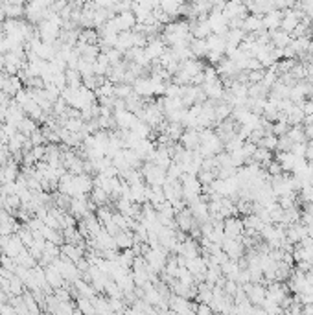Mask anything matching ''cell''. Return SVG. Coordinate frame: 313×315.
I'll use <instances>...</instances> for the list:
<instances>
[{"instance_id": "cell-1", "label": "cell", "mask_w": 313, "mask_h": 315, "mask_svg": "<svg viewBox=\"0 0 313 315\" xmlns=\"http://www.w3.org/2000/svg\"><path fill=\"white\" fill-rule=\"evenodd\" d=\"M162 39L168 46H175L181 43H190L192 41V31H190V24L186 20H173L169 24L164 26Z\"/></svg>"}, {"instance_id": "cell-2", "label": "cell", "mask_w": 313, "mask_h": 315, "mask_svg": "<svg viewBox=\"0 0 313 315\" xmlns=\"http://www.w3.org/2000/svg\"><path fill=\"white\" fill-rule=\"evenodd\" d=\"M142 256L146 258L148 262V266L153 269V273H160L164 271V266H166V262H168V251L160 245H153V247H148L142 253Z\"/></svg>"}, {"instance_id": "cell-3", "label": "cell", "mask_w": 313, "mask_h": 315, "mask_svg": "<svg viewBox=\"0 0 313 315\" xmlns=\"http://www.w3.org/2000/svg\"><path fill=\"white\" fill-rule=\"evenodd\" d=\"M140 171H142L144 181L148 182V184H160V186H162L164 181H166V177H168V173H166V168H162V166L155 164L153 160H148V162H146V166Z\"/></svg>"}, {"instance_id": "cell-4", "label": "cell", "mask_w": 313, "mask_h": 315, "mask_svg": "<svg viewBox=\"0 0 313 315\" xmlns=\"http://www.w3.org/2000/svg\"><path fill=\"white\" fill-rule=\"evenodd\" d=\"M221 249L227 253L229 258H232V260H238V258H241V256L245 255V245H243V242H241V238L225 236L221 242Z\"/></svg>"}, {"instance_id": "cell-5", "label": "cell", "mask_w": 313, "mask_h": 315, "mask_svg": "<svg viewBox=\"0 0 313 315\" xmlns=\"http://www.w3.org/2000/svg\"><path fill=\"white\" fill-rule=\"evenodd\" d=\"M166 48H168V46H166V43H164V39H156V37H150L144 46L146 55L150 57V61L158 59V57L166 52Z\"/></svg>"}, {"instance_id": "cell-6", "label": "cell", "mask_w": 313, "mask_h": 315, "mask_svg": "<svg viewBox=\"0 0 313 315\" xmlns=\"http://www.w3.org/2000/svg\"><path fill=\"white\" fill-rule=\"evenodd\" d=\"M203 91H205L206 98L212 102H221L223 94H225V85H223L221 79H214V81H205L203 83Z\"/></svg>"}, {"instance_id": "cell-7", "label": "cell", "mask_w": 313, "mask_h": 315, "mask_svg": "<svg viewBox=\"0 0 313 315\" xmlns=\"http://www.w3.org/2000/svg\"><path fill=\"white\" fill-rule=\"evenodd\" d=\"M223 230H225V236L229 238H241L243 236V219L236 218V216H230V218L225 219V223H223Z\"/></svg>"}, {"instance_id": "cell-8", "label": "cell", "mask_w": 313, "mask_h": 315, "mask_svg": "<svg viewBox=\"0 0 313 315\" xmlns=\"http://www.w3.org/2000/svg\"><path fill=\"white\" fill-rule=\"evenodd\" d=\"M175 225L181 230H184V232H190L193 225H197V221L192 216L190 208H181V210H177V214H175Z\"/></svg>"}, {"instance_id": "cell-9", "label": "cell", "mask_w": 313, "mask_h": 315, "mask_svg": "<svg viewBox=\"0 0 313 315\" xmlns=\"http://www.w3.org/2000/svg\"><path fill=\"white\" fill-rule=\"evenodd\" d=\"M113 18H115V22H116V26H118V30L120 31H129L137 26V17H135V13H133L131 9L116 13Z\"/></svg>"}, {"instance_id": "cell-10", "label": "cell", "mask_w": 313, "mask_h": 315, "mask_svg": "<svg viewBox=\"0 0 313 315\" xmlns=\"http://www.w3.org/2000/svg\"><path fill=\"white\" fill-rule=\"evenodd\" d=\"M115 120H116V126L120 129H131L137 120H139V116L131 113V111L127 109H116L115 111Z\"/></svg>"}, {"instance_id": "cell-11", "label": "cell", "mask_w": 313, "mask_h": 315, "mask_svg": "<svg viewBox=\"0 0 313 315\" xmlns=\"http://www.w3.org/2000/svg\"><path fill=\"white\" fill-rule=\"evenodd\" d=\"M282 15L284 11L282 9H278V7H275V9H271V11H267L262 15V20H264V28L267 31H273V30H278L280 28V22H282Z\"/></svg>"}, {"instance_id": "cell-12", "label": "cell", "mask_w": 313, "mask_h": 315, "mask_svg": "<svg viewBox=\"0 0 313 315\" xmlns=\"http://www.w3.org/2000/svg\"><path fill=\"white\" fill-rule=\"evenodd\" d=\"M241 30L245 31V33H256V31L264 30V20H262V15H256V13H247V15H245V18H243Z\"/></svg>"}, {"instance_id": "cell-13", "label": "cell", "mask_w": 313, "mask_h": 315, "mask_svg": "<svg viewBox=\"0 0 313 315\" xmlns=\"http://www.w3.org/2000/svg\"><path fill=\"white\" fill-rule=\"evenodd\" d=\"M177 253L181 256H184V258H195V256L201 255V245L197 242H193L192 238H186V240H182L179 243Z\"/></svg>"}, {"instance_id": "cell-14", "label": "cell", "mask_w": 313, "mask_h": 315, "mask_svg": "<svg viewBox=\"0 0 313 315\" xmlns=\"http://www.w3.org/2000/svg\"><path fill=\"white\" fill-rule=\"evenodd\" d=\"M181 144L182 148H186V150H192L195 152L201 144V135H199V129H193V128H188V131L181 135Z\"/></svg>"}, {"instance_id": "cell-15", "label": "cell", "mask_w": 313, "mask_h": 315, "mask_svg": "<svg viewBox=\"0 0 313 315\" xmlns=\"http://www.w3.org/2000/svg\"><path fill=\"white\" fill-rule=\"evenodd\" d=\"M129 197H131V201L139 203V205L148 203V186L144 184V181L129 184Z\"/></svg>"}, {"instance_id": "cell-16", "label": "cell", "mask_w": 313, "mask_h": 315, "mask_svg": "<svg viewBox=\"0 0 313 315\" xmlns=\"http://www.w3.org/2000/svg\"><path fill=\"white\" fill-rule=\"evenodd\" d=\"M44 275H46V282H48V286H52L54 290H57V288H63V286L66 284V280L63 279V275H61L59 269H57L54 264L46 266V269H44Z\"/></svg>"}, {"instance_id": "cell-17", "label": "cell", "mask_w": 313, "mask_h": 315, "mask_svg": "<svg viewBox=\"0 0 313 315\" xmlns=\"http://www.w3.org/2000/svg\"><path fill=\"white\" fill-rule=\"evenodd\" d=\"M135 46V35H133V30L129 31H120L118 37H116V44L115 48L120 52V54H126L127 50H131Z\"/></svg>"}, {"instance_id": "cell-18", "label": "cell", "mask_w": 313, "mask_h": 315, "mask_svg": "<svg viewBox=\"0 0 313 315\" xmlns=\"http://www.w3.org/2000/svg\"><path fill=\"white\" fill-rule=\"evenodd\" d=\"M269 35H271V44L277 46V48H286V46L291 43V39H293V35L288 33V31H284L282 28L269 31Z\"/></svg>"}, {"instance_id": "cell-19", "label": "cell", "mask_w": 313, "mask_h": 315, "mask_svg": "<svg viewBox=\"0 0 313 315\" xmlns=\"http://www.w3.org/2000/svg\"><path fill=\"white\" fill-rule=\"evenodd\" d=\"M275 158L280 162V166H282V170L286 171V173H291V171H293L295 162H297V157L291 152H278Z\"/></svg>"}, {"instance_id": "cell-20", "label": "cell", "mask_w": 313, "mask_h": 315, "mask_svg": "<svg viewBox=\"0 0 313 315\" xmlns=\"http://www.w3.org/2000/svg\"><path fill=\"white\" fill-rule=\"evenodd\" d=\"M240 262L238 260H232V258H229V260L225 262V264H221V273L225 279H230V280H236V277H238V273H240Z\"/></svg>"}, {"instance_id": "cell-21", "label": "cell", "mask_w": 313, "mask_h": 315, "mask_svg": "<svg viewBox=\"0 0 313 315\" xmlns=\"http://www.w3.org/2000/svg\"><path fill=\"white\" fill-rule=\"evenodd\" d=\"M273 158L275 157H273V153L269 152V150H265V148H262V146H256V150H254V153H253L254 162H258L260 166H267Z\"/></svg>"}, {"instance_id": "cell-22", "label": "cell", "mask_w": 313, "mask_h": 315, "mask_svg": "<svg viewBox=\"0 0 313 315\" xmlns=\"http://www.w3.org/2000/svg\"><path fill=\"white\" fill-rule=\"evenodd\" d=\"M91 201L94 203L96 206H103V205H109V201H111V195L103 190V188L100 186H94L92 188V192H91Z\"/></svg>"}, {"instance_id": "cell-23", "label": "cell", "mask_w": 313, "mask_h": 315, "mask_svg": "<svg viewBox=\"0 0 313 315\" xmlns=\"http://www.w3.org/2000/svg\"><path fill=\"white\" fill-rule=\"evenodd\" d=\"M17 129L20 131V133H24L26 137H30L33 131H37V129H39V126H37V120L30 118V116H24V118H22V120L17 124Z\"/></svg>"}, {"instance_id": "cell-24", "label": "cell", "mask_w": 313, "mask_h": 315, "mask_svg": "<svg viewBox=\"0 0 313 315\" xmlns=\"http://www.w3.org/2000/svg\"><path fill=\"white\" fill-rule=\"evenodd\" d=\"M65 76H66V85H68V87H81V85H83V76L79 74L78 68H68V67H66Z\"/></svg>"}, {"instance_id": "cell-25", "label": "cell", "mask_w": 313, "mask_h": 315, "mask_svg": "<svg viewBox=\"0 0 313 315\" xmlns=\"http://www.w3.org/2000/svg\"><path fill=\"white\" fill-rule=\"evenodd\" d=\"M4 13L6 18H20L24 17V6H18V4H11V2H4Z\"/></svg>"}, {"instance_id": "cell-26", "label": "cell", "mask_w": 313, "mask_h": 315, "mask_svg": "<svg viewBox=\"0 0 313 315\" xmlns=\"http://www.w3.org/2000/svg\"><path fill=\"white\" fill-rule=\"evenodd\" d=\"M277 142H278V137L273 131H265V135L260 139L258 146L265 148V150H269V152H275L277 150Z\"/></svg>"}, {"instance_id": "cell-27", "label": "cell", "mask_w": 313, "mask_h": 315, "mask_svg": "<svg viewBox=\"0 0 313 315\" xmlns=\"http://www.w3.org/2000/svg\"><path fill=\"white\" fill-rule=\"evenodd\" d=\"M288 137L293 142H308L306 139V133H304V128H302L301 124H297V126H291L288 131Z\"/></svg>"}, {"instance_id": "cell-28", "label": "cell", "mask_w": 313, "mask_h": 315, "mask_svg": "<svg viewBox=\"0 0 313 315\" xmlns=\"http://www.w3.org/2000/svg\"><path fill=\"white\" fill-rule=\"evenodd\" d=\"M289 128H291V124H289V122L277 120L275 124H273V133L277 135V137H282V135H288Z\"/></svg>"}, {"instance_id": "cell-29", "label": "cell", "mask_w": 313, "mask_h": 315, "mask_svg": "<svg viewBox=\"0 0 313 315\" xmlns=\"http://www.w3.org/2000/svg\"><path fill=\"white\" fill-rule=\"evenodd\" d=\"M291 146H293V140L289 139L288 135L278 137V142H277V150H278V152H289V150H291Z\"/></svg>"}, {"instance_id": "cell-30", "label": "cell", "mask_w": 313, "mask_h": 315, "mask_svg": "<svg viewBox=\"0 0 313 315\" xmlns=\"http://www.w3.org/2000/svg\"><path fill=\"white\" fill-rule=\"evenodd\" d=\"M304 128V133H306V139L312 140L313 139V124H308V126H302Z\"/></svg>"}, {"instance_id": "cell-31", "label": "cell", "mask_w": 313, "mask_h": 315, "mask_svg": "<svg viewBox=\"0 0 313 315\" xmlns=\"http://www.w3.org/2000/svg\"><path fill=\"white\" fill-rule=\"evenodd\" d=\"M306 229H308V236H310V238L313 240V223L306 225Z\"/></svg>"}]
</instances>
